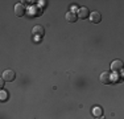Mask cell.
I'll use <instances>...</instances> for the list:
<instances>
[{
	"label": "cell",
	"mask_w": 124,
	"mask_h": 119,
	"mask_svg": "<svg viewBox=\"0 0 124 119\" xmlns=\"http://www.w3.org/2000/svg\"><path fill=\"white\" fill-rule=\"evenodd\" d=\"M111 69L114 71H116V73H119V71H122L124 69V64L122 60H114V61L111 62Z\"/></svg>",
	"instance_id": "obj_3"
},
{
	"label": "cell",
	"mask_w": 124,
	"mask_h": 119,
	"mask_svg": "<svg viewBox=\"0 0 124 119\" xmlns=\"http://www.w3.org/2000/svg\"><path fill=\"white\" fill-rule=\"evenodd\" d=\"M32 34L34 36V37H44L45 36V28H44L42 25H34L33 28H32Z\"/></svg>",
	"instance_id": "obj_2"
},
{
	"label": "cell",
	"mask_w": 124,
	"mask_h": 119,
	"mask_svg": "<svg viewBox=\"0 0 124 119\" xmlns=\"http://www.w3.org/2000/svg\"><path fill=\"white\" fill-rule=\"evenodd\" d=\"M65 19H66L67 23H75L77 20H78V15H77L75 12H73V11H69L66 15H65Z\"/></svg>",
	"instance_id": "obj_7"
},
{
	"label": "cell",
	"mask_w": 124,
	"mask_h": 119,
	"mask_svg": "<svg viewBox=\"0 0 124 119\" xmlns=\"http://www.w3.org/2000/svg\"><path fill=\"white\" fill-rule=\"evenodd\" d=\"M93 114L95 115L96 118H99V117H102V114H103V110L100 109L99 106H96V107H94V109H93Z\"/></svg>",
	"instance_id": "obj_9"
},
{
	"label": "cell",
	"mask_w": 124,
	"mask_h": 119,
	"mask_svg": "<svg viewBox=\"0 0 124 119\" xmlns=\"http://www.w3.org/2000/svg\"><path fill=\"white\" fill-rule=\"evenodd\" d=\"M5 95H7V94L3 91V93H1V101H5V99H7V98H5Z\"/></svg>",
	"instance_id": "obj_10"
},
{
	"label": "cell",
	"mask_w": 124,
	"mask_h": 119,
	"mask_svg": "<svg viewBox=\"0 0 124 119\" xmlns=\"http://www.w3.org/2000/svg\"><path fill=\"white\" fill-rule=\"evenodd\" d=\"M99 81L102 82L103 85H108V83H111V82H112V76H111V73H108V71L102 73V74H100V77H99Z\"/></svg>",
	"instance_id": "obj_5"
},
{
	"label": "cell",
	"mask_w": 124,
	"mask_h": 119,
	"mask_svg": "<svg viewBox=\"0 0 124 119\" xmlns=\"http://www.w3.org/2000/svg\"><path fill=\"white\" fill-rule=\"evenodd\" d=\"M77 15H78V17H79V19L85 20V19H87V17H90L91 12H90V9H88L87 7H82V8H79V9H78V12H77Z\"/></svg>",
	"instance_id": "obj_4"
},
{
	"label": "cell",
	"mask_w": 124,
	"mask_h": 119,
	"mask_svg": "<svg viewBox=\"0 0 124 119\" xmlns=\"http://www.w3.org/2000/svg\"><path fill=\"white\" fill-rule=\"evenodd\" d=\"M96 119H104V118H103V117H99V118H96Z\"/></svg>",
	"instance_id": "obj_12"
},
{
	"label": "cell",
	"mask_w": 124,
	"mask_h": 119,
	"mask_svg": "<svg viewBox=\"0 0 124 119\" xmlns=\"http://www.w3.org/2000/svg\"><path fill=\"white\" fill-rule=\"evenodd\" d=\"M15 15L16 16H24L25 15V8H24V5L23 4H20V3H17L16 5H15Z\"/></svg>",
	"instance_id": "obj_8"
},
{
	"label": "cell",
	"mask_w": 124,
	"mask_h": 119,
	"mask_svg": "<svg viewBox=\"0 0 124 119\" xmlns=\"http://www.w3.org/2000/svg\"><path fill=\"white\" fill-rule=\"evenodd\" d=\"M90 20L93 24H99L100 21H102V15H100V12L98 11H93L90 15Z\"/></svg>",
	"instance_id": "obj_6"
},
{
	"label": "cell",
	"mask_w": 124,
	"mask_h": 119,
	"mask_svg": "<svg viewBox=\"0 0 124 119\" xmlns=\"http://www.w3.org/2000/svg\"><path fill=\"white\" fill-rule=\"evenodd\" d=\"M1 78L4 79V81H7V82H12V81H15V78H16V71L12 70V69L4 70V71H3Z\"/></svg>",
	"instance_id": "obj_1"
},
{
	"label": "cell",
	"mask_w": 124,
	"mask_h": 119,
	"mask_svg": "<svg viewBox=\"0 0 124 119\" xmlns=\"http://www.w3.org/2000/svg\"><path fill=\"white\" fill-rule=\"evenodd\" d=\"M4 82H5V81H4L3 78L0 79V87H4Z\"/></svg>",
	"instance_id": "obj_11"
}]
</instances>
